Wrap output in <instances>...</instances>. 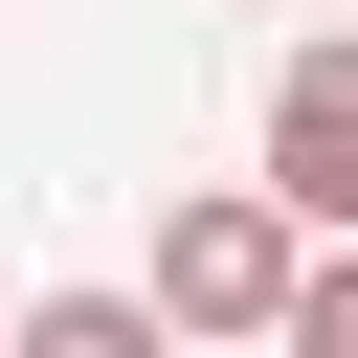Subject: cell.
<instances>
[{
    "label": "cell",
    "mask_w": 358,
    "mask_h": 358,
    "mask_svg": "<svg viewBox=\"0 0 358 358\" xmlns=\"http://www.w3.org/2000/svg\"><path fill=\"white\" fill-rule=\"evenodd\" d=\"M291 291H313L291 179H201V201L157 224V313H179V336H291Z\"/></svg>",
    "instance_id": "6da1fadb"
},
{
    "label": "cell",
    "mask_w": 358,
    "mask_h": 358,
    "mask_svg": "<svg viewBox=\"0 0 358 358\" xmlns=\"http://www.w3.org/2000/svg\"><path fill=\"white\" fill-rule=\"evenodd\" d=\"M22 358H157V313H134V291H45V313H22Z\"/></svg>",
    "instance_id": "3957f363"
},
{
    "label": "cell",
    "mask_w": 358,
    "mask_h": 358,
    "mask_svg": "<svg viewBox=\"0 0 358 358\" xmlns=\"http://www.w3.org/2000/svg\"><path fill=\"white\" fill-rule=\"evenodd\" d=\"M268 179H291V224H358V45L268 67Z\"/></svg>",
    "instance_id": "7a4b0ae2"
},
{
    "label": "cell",
    "mask_w": 358,
    "mask_h": 358,
    "mask_svg": "<svg viewBox=\"0 0 358 358\" xmlns=\"http://www.w3.org/2000/svg\"><path fill=\"white\" fill-rule=\"evenodd\" d=\"M291 358H358V224L313 246V291H291Z\"/></svg>",
    "instance_id": "277c9868"
}]
</instances>
